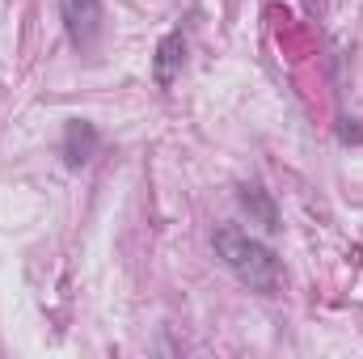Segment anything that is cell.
I'll use <instances>...</instances> for the list:
<instances>
[{
  "label": "cell",
  "mask_w": 363,
  "mask_h": 359,
  "mask_svg": "<svg viewBox=\"0 0 363 359\" xmlns=\"http://www.w3.org/2000/svg\"><path fill=\"white\" fill-rule=\"evenodd\" d=\"M216 254H220L224 267L233 270L245 287H254V292H274L279 279H283V267H279L271 245H262L258 237H250V233H241L233 224L216 228Z\"/></svg>",
  "instance_id": "cell-1"
},
{
  "label": "cell",
  "mask_w": 363,
  "mask_h": 359,
  "mask_svg": "<svg viewBox=\"0 0 363 359\" xmlns=\"http://www.w3.org/2000/svg\"><path fill=\"white\" fill-rule=\"evenodd\" d=\"M60 13H64L68 38L81 51H93L101 34V0H60Z\"/></svg>",
  "instance_id": "cell-2"
},
{
  "label": "cell",
  "mask_w": 363,
  "mask_h": 359,
  "mask_svg": "<svg viewBox=\"0 0 363 359\" xmlns=\"http://www.w3.org/2000/svg\"><path fill=\"white\" fill-rule=\"evenodd\" d=\"M178 51H182V34H169V38L161 43V51H157V55H161V60H157V81H161V85L174 81V64H182Z\"/></svg>",
  "instance_id": "cell-3"
}]
</instances>
